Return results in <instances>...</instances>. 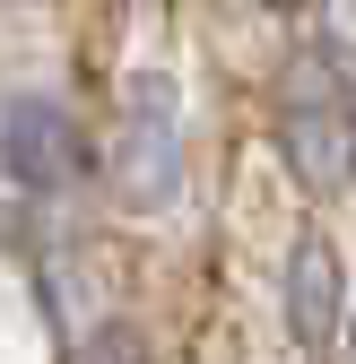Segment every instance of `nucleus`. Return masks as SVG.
<instances>
[{
    "instance_id": "nucleus-1",
    "label": "nucleus",
    "mask_w": 356,
    "mask_h": 364,
    "mask_svg": "<svg viewBox=\"0 0 356 364\" xmlns=\"http://www.w3.org/2000/svg\"><path fill=\"white\" fill-rule=\"evenodd\" d=\"M113 200L130 217H157L183 200V96L165 70L122 87V139H113Z\"/></svg>"
},
{
    "instance_id": "nucleus-2",
    "label": "nucleus",
    "mask_w": 356,
    "mask_h": 364,
    "mask_svg": "<svg viewBox=\"0 0 356 364\" xmlns=\"http://www.w3.org/2000/svg\"><path fill=\"white\" fill-rule=\"evenodd\" d=\"M278 156H287V173H295L313 200H330V191H347V182H356V113L330 96L322 61H295V70H287Z\"/></svg>"
},
{
    "instance_id": "nucleus-3",
    "label": "nucleus",
    "mask_w": 356,
    "mask_h": 364,
    "mask_svg": "<svg viewBox=\"0 0 356 364\" xmlns=\"http://www.w3.org/2000/svg\"><path fill=\"white\" fill-rule=\"evenodd\" d=\"M0 165H9L18 191H70L87 173V139L53 96H9V113H0Z\"/></svg>"
},
{
    "instance_id": "nucleus-7",
    "label": "nucleus",
    "mask_w": 356,
    "mask_h": 364,
    "mask_svg": "<svg viewBox=\"0 0 356 364\" xmlns=\"http://www.w3.org/2000/svg\"><path fill=\"white\" fill-rule=\"evenodd\" d=\"M347 312H356V304H347Z\"/></svg>"
},
{
    "instance_id": "nucleus-6",
    "label": "nucleus",
    "mask_w": 356,
    "mask_h": 364,
    "mask_svg": "<svg viewBox=\"0 0 356 364\" xmlns=\"http://www.w3.org/2000/svg\"><path fill=\"white\" fill-rule=\"evenodd\" d=\"M347 113H356V96H347Z\"/></svg>"
},
{
    "instance_id": "nucleus-5",
    "label": "nucleus",
    "mask_w": 356,
    "mask_h": 364,
    "mask_svg": "<svg viewBox=\"0 0 356 364\" xmlns=\"http://www.w3.org/2000/svg\"><path fill=\"white\" fill-rule=\"evenodd\" d=\"M270 9H313V0H270Z\"/></svg>"
},
{
    "instance_id": "nucleus-4",
    "label": "nucleus",
    "mask_w": 356,
    "mask_h": 364,
    "mask_svg": "<svg viewBox=\"0 0 356 364\" xmlns=\"http://www.w3.org/2000/svg\"><path fill=\"white\" fill-rule=\"evenodd\" d=\"M347 269H339V252H330V235H295L287 243V330H295V347H313V355H330L339 347V330H347Z\"/></svg>"
}]
</instances>
